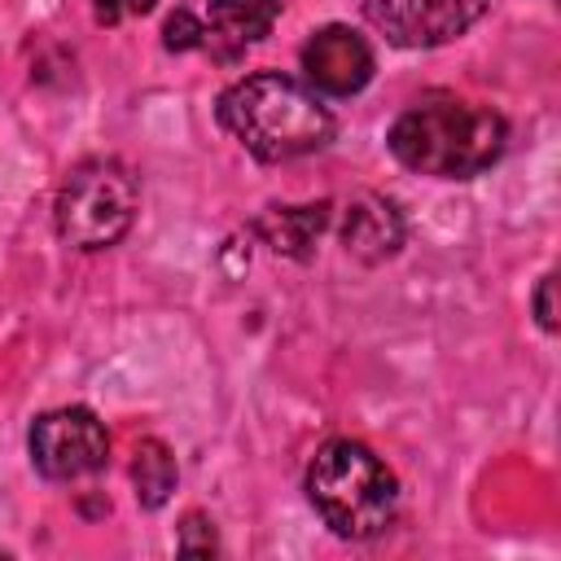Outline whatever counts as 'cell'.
<instances>
[{"instance_id":"obj_1","label":"cell","mask_w":561,"mask_h":561,"mask_svg":"<svg viewBox=\"0 0 561 561\" xmlns=\"http://www.w3.org/2000/svg\"><path fill=\"white\" fill-rule=\"evenodd\" d=\"M508 127L495 110L460 101L451 92H430L412 101L390 127V153L421 175L469 180L482 175L504 153Z\"/></svg>"},{"instance_id":"obj_2","label":"cell","mask_w":561,"mask_h":561,"mask_svg":"<svg viewBox=\"0 0 561 561\" xmlns=\"http://www.w3.org/2000/svg\"><path fill=\"white\" fill-rule=\"evenodd\" d=\"M219 123L259 158L289 162L333 136V114L311 83H298L280 70H259L237 79L219 96Z\"/></svg>"},{"instance_id":"obj_3","label":"cell","mask_w":561,"mask_h":561,"mask_svg":"<svg viewBox=\"0 0 561 561\" xmlns=\"http://www.w3.org/2000/svg\"><path fill=\"white\" fill-rule=\"evenodd\" d=\"M307 500L342 539H373L394 522L399 482L355 438H329L307 465Z\"/></svg>"},{"instance_id":"obj_4","label":"cell","mask_w":561,"mask_h":561,"mask_svg":"<svg viewBox=\"0 0 561 561\" xmlns=\"http://www.w3.org/2000/svg\"><path fill=\"white\" fill-rule=\"evenodd\" d=\"M136 175L114 158L79 162L57 188V237L75 250H105L114 245L136 219Z\"/></svg>"},{"instance_id":"obj_5","label":"cell","mask_w":561,"mask_h":561,"mask_svg":"<svg viewBox=\"0 0 561 561\" xmlns=\"http://www.w3.org/2000/svg\"><path fill=\"white\" fill-rule=\"evenodd\" d=\"M31 460L44 478L53 482H70L83 473H96L110 460V434L101 425L96 412L88 408H57L44 412L31 425Z\"/></svg>"},{"instance_id":"obj_6","label":"cell","mask_w":561,"mask_h":561,"mask_svg":"<svg viewBox=\"0 0 561 561\" xmlns=\"http://www.w3.org/2000/svg\"><path fill=\"white\" fill-rule=\"evenodd\" d=\"M491 0H364V18L394 48H438L465 35Z\"/></svg>"},{"instance_id":"obj_7","label":"cell","mask_w":561,"mask_h":561,"mask_svg":"<svg viewBox=\"0 0 561 561\" xmlns=\"http://www.w3.org/2000/svg\"><path fill=\"white\" fill-rule=\"evenodd\" d=\"M373 48L359 31L333 22L302 44V75L324 96H355L373 79Z\"/></svg>"},{"instance_id":"obj_8","label":"cell","mask_w":561,"mask_h":561,"mask_svg":"<svg viewBox=\"0 0 561 561\" xmlns=\"http://www.w3.org/2000/svg\"><path fill=\"white\" fill-rule=\"evenodd\" d=\"M276 18H280V0H206L202 48H210V57L219 61H232L250 44H259Z\"/></svg>"},{"instance_id":"obj_9","label":"cell","mask_w":561,"mask_h":561,"mask_svg":"<svg viewBox=\"0 0 561 561\" xmlns=\"http://www.w3.org/2000/svg\"><path fill=\"white\" fill-rule=\"evenodd\" d=\"M342 241L355 259L364 263H381L399 250L403 241V219L394 210V202L377 197V193H359L346 202L342 210Z\"/></svg>"},{"instance_id":"obj_10","label":"cell","mask_w":561,"mask_h":561,"mask_svg":"<svg viewBox=\"0 0 561 561\" xmlns=\"http://www.w3.org/2000/svg\"><path fill=\"white\" fill-rule=\"evenodd\" d=\"M329 210H333L329 202H320V206H272V210L254 224V232L267 237V245H272L276 254L307 259L311 245H316V237H320L324 224H329Z\"/></svg>"},{"instance_id":"obj_11","label":"cell","mask_w":561,"mask_h":561,"mask_svg":"<svg viewBox=\"0 0 561 561\" xmlns=\"http://www.w3.org/2000/svg\"><path fill=\"white\" fill-rule=\"evenodd\" d=\"M131 482H136V500L145 508L167 504V495L175 491V456L167 451L162 438H140L131 451Z\"/></svg>"},{"instance_id":"obj_12","label":"cell","mask_w":561,"mask_h":561,"mask_svg":"<svg viewBox=\"0 0 561 561\" xmlns=\"http://www.w3.org/2000/svg\"><path fill=\"white\" fill-rule=\"evenodd\" d=\"M162 44L171 53H188V48H202V18H193L188 9H175L162 26Z\"/></svg>"},{"instance_id":"obj_13","label":"cell","mask_w":561,"mask_h":561,"mask_svg":"<svg viewBox=\"0 0 561 561\" xmlns=\"http://www.w3.org/2000/svg\"><path fill=\"white\" fill-rule=\"evenodd\" d=\"M180 552H215V530L202 513H188L180 526Z\"/></svg>"},{"instance_id":"obj_14","label":"cell","mask_w":561,"mask_h":561,"mask_svg":"<svg viewBox=\"0 0 561 561\" xmlns=\"http://www.w3.org/2000/svg\"><path fill=\"white\" fill-rule=\"evenodd\" d=\"M153 4H158V0H92V13H96V22L114 26V22H123V18L149 13Z\"/></svg>"},{"instance_id":"obj_15","label":"cell","mask_w":561,"mask_h":561,"mask_svg":"<svg viewBox=\"0 0 561 561\" xmlns=\"http://www.w3.org/2000/svg\"><path fill=\"white\" fill-rule=\"evenodd\" d=\"M552 289H557V276H543L539 280V289H535V316H539V324L552 333L557 329V307H552Z\"/></svg>"}]
</instances>
